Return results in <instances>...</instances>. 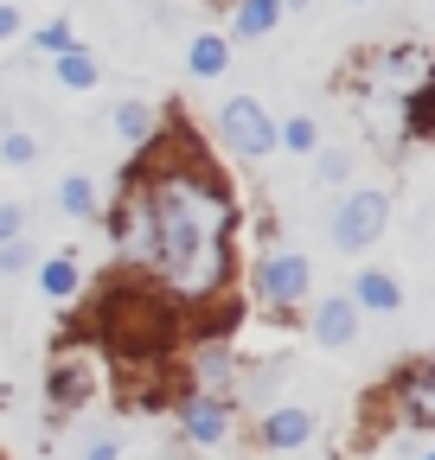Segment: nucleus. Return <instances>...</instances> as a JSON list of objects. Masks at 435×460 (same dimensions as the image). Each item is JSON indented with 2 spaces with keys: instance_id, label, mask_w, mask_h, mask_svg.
I'll return each instance as SVG.
<instances>
[{
  "instance_id": "nucleus-1",
  "label": "nucleus",
  "mask_w": 435,
  "mask_h": 460,
  "mask_svg": "<svg viewBox=\"0 0 435 460\" xmlns=\"http://www.w3.org/2000/svg\"><path fill=\"white\" fill-rule=\"evenodd\" d=\"M147 160L135 166V180L147 192L154 217V250L147 275L160 281L167 301H211L231 281V230H237V192L225 186V172L205 160V147L180 128L167 141H141Z\"/></svg>"
},
{
  "instance_id": "nucleus-2",
  "label": "nucleus",
  "mask_w": 435,
  "mask_h": 460,
  "mask_svg": "<svg viewBox=\"0 0 435 460\" xmlns=\"http://www.w3.org/2000/svg\"><path fill=\"white\" fill-rule=\"evenodd\" d=\"M173 307L180 301L154 295V288H116V295H102L96 326H102L109 352H116L122 365H154L173 345V332H180V314Z\"/></svg>"
},
{
  "instance_id": "nucleus-3",
  "label": "nucleus",
  "mask_w": 435,
  "mask_h": 460,
  "mask_svg": "<svg viewBox=\"0 0 435 460\" xmlns=\"http://www.w3.org/2000/svg\"><path fill=\"white\" fill-rule=\"evenodd\" d=\"M218 141H225L237 160H269L276 154V115H269L256 96H225L218 102Z\"/></svg>"
},
{
  "instance_id": "nucleus-4",
  "label": "nucleus",
  "mask_w": 435,
  "mask_h": 460,
  "mask_svg": "<svg viewBox=\"0 0 435 460\" xmlns=\"http://www.w3.org/2000/svg\"><path fill=\"white\" fill-rule=\"evenodd\" d=\"M359 77L385 96V102H397V96H410V90H422L429 84V51L422 45H391V51H365V65H359Z\"/></svg>"
},
{
  "instance_id": "nucleus-5",
  "label": "nucleus",
  "mask_w": 435,
  "mask_h": 460,
  "mask_svg": "<svg viewBox=\"0 0 435 460\" xmlns=\"http://www.w3.org/2000/svg\"><path fill=\"white\" fill-rule=\"evenodd\" d=\"M385 230H391V199L385 192H352L333 211V250L359 256V250H371L377 237H385Z\"/></svg>"
},
{
  "instance_id": "nucleus-6",
  "label": "nucleus",
  "mask_w": 435,
  "mask_h": 460,
  "mask_svg": "<svg viewBox=\"0 0 435 460\" xmlns=\"http://www.w3.org/2000/svg\"><path fill=\"white\" fill-rule=\"evenodd\" d=\"M109 230H116V250H122L135 269H147V250H154V217H147V192H141L135 172L122 180V199H116V217H109Z\"/></svg>"
},
{
  "instance_id": "nucleus-7",
  "label": "nucleus",
  "mask_w": 435,
  "mask_h": 460,
  "mask_svg": "<svg viewBox=\"0 0 435 460\" xmlns=\"http://www.w3.org/2000/svg\"><path fill=\"white\" fill-rule=\"evenodd\" d=\"M256 295H262V307H295V301H307V256L269 250V256L256 262Z\"/></svg>"
},
{
  "instance_id": "nucleus-8",
  "label": "nucleus",
  "mask_w": 435,
  "mask_h": 460,
  "mask_svg": "<svg viewBox=\"0 0 435 460\" xmlns=\"http://www.w3.org/2000/svg\"><path fill=\"white\" fill-rule=\"evenodd\" d=\"M180 429H186V441H199V447L231 441V402H218L211 390H186V396H180Z\"/></svg>"
},
{
  "instance_id": "nucleus-9",
  "label": "nucleus",
  "mask_w": 435,
  "mask_h": 460,
  "mask_svg": "<svg viewBox=\"0 0 435 460\" xmlns=\"http://www.w3.org/2000/svg\"><path fill=\"white\" fill-rule=\"evenodd\" d=\"M397 416H404L410 429H429V422H435V371H429V365H410V371L397 377Z\"/></svg>"
},
{
  "instance_id": "nucleus-10",
  "label": "nucleus",
  "mask_w": 435,
  "mask_h": 460,
  "mask_svg": "<svg viewBox=\"0 0 435 460\" xmlns=\"http://www.w3.org/2000/svg\"><path fill=\"white\" fill-rule=\"evenodd\" d=\"M282 13H289L282 0H231V39H237V45H250V39H269Z\"/></svg>"
},
{
  "instance_id": "nucleus-11",
  "label": "nucleus",
  "mask_w": 435,
  "mask_h": 460,
  "mask_svg": "<svg viewBox=\"0 0 435 460\" xmlns=\"http://www.w3.org/2000/svg\"><path fill=\"white\" fill-rule=\"evenodd\" d=\"M314 339H320V345H352V339H359V307H352V295L320 301V314H314Z\"/></svg>"
},
{
  "instance_id": "nucleus-12",
  "label": "nucleus",
  "mask_w": 435,
  "mask_h": 460,
  "mask_svg": "<svg viewBox=\"0 0 435 460\" xmlns=\"http://www.w3.org/2000/svg\"><path fill=\"white\" fill-rule=\"evenodd\" d=\"M39 288H45V301H77V295H84V262H77L71 250L45 256V262H39Z\"/></svg>"
},
{
  "instance_id": "nucleus-13",
  "label": "nucleus",
  "mask_w": 435,
  "mask_h": 460,
  "mask_svg": "<svg viewBox=\"0 0 435 460\" xmlns=\"http://www.w3.org/2000/svg\"><path fill=\"white\" fill-rule=\"evenodd\" d=\"M352 307H359V314H397V307H404V288H397L385 269H365V275L352 281Z\"/></svg>"
},
{
  "instance_id": "nucleus-14",
  "label": "nucleus",
  "mask_w": 435,
  "mask_h": 460,
  "mask_svg": "<svg viewBox=\"0 0 435 460\" xmlns=\"http://www.w3.org/2000/svg\"><path fill=\"white\" fill-rule=\"evenodd\" d=\"M84 396H90V371L77 365V358H58L51 365V410H84Z\"/></svg>"
},
{
  "instance_id": "nucleus-15",
  "label": "nucleus",
  "mask_w": 435,
  "mask_h": 460,
  "mask_svg": "<svg viewBox=\"0 0 435 460\" xmlns=\"http://www.w3.org/2000/svg\"><path fill=\"white\" fill-rule=\"evenodd\" d=\"M51 71H58V84L65 90H96V77H102V65H96V58L71 39L65 51H51Z\"/></svg>"
},
{
  "instance_id": "nucleus-16",
  "label": "nucleus",
  "mask_w": 435,
  "mask_h": 460,
  "mask_svg": "<svg viewBox=\"0 0 435 460\" xmlns=\"http://www.w3.org/2000/svg\"><path fill=\"white\" fill-rule=\"evenodd\" d=\"M225 65H231V39L225 32H199L186 45V71L192 77H225Z\"/></svg>"
},
{
  "instance_id": "nucleus-17",
  "label": "nucleus",
  "mask_w": 435,
  "mask_h": 460,
  "mask_svg": "<svg viewBox=\"0 0 435 460\" xmlns=\"http://www.w3.org/2000/svg\"><path fill=\"white\" fill-rule=\"evenodd\" d=\"M307 435H314V416L307 410H269L262 416V441L269 447H301Z\"/></svg>"
},
{
  "instance_id": "nucleus-18",
  "label": "nucleus",
  "mask_w": 435,
  "mask_h": 460,
  "mask_svg": "<svg viewBox=\"0 0 435 460\" xmlns=\"http://www.w3.org/2000/svg\"><path fill=\"white\" fill-rule=\"evenodd\" d=\"M109 128H116L129 147H141V141H154V109H147V102H116Z\"/></svg>"
},
{
  "instance_id": "nucleus-19",
  "label": "nucleus",
  "mask_w": 435,
  "mask_h": 460,
  "mask_svg": "<svg viewBox=\"0 0 435 460\" xmlns=\"http://www.w3.org/2000/svg\"><path fill=\"white\" fill-rule=\"evenodd\" d=\"M397 102H404V141H429V128H435V96H429V84L410 90V96H397Z\"/></svg>"
},
{
  "instance_id": "nucleus-20",
  "label": "nucleus",
  "mask_w": 435,
  "mask_h": 460,
  "mask_svg": "<svg viewBox=\"0 0 435 460\" xmlns=\"http://www.w3.org/2000/svg\"><path fill=\"white\" fill-rule=\"evenodd\" d=\"M58 211H65V217H96V180L65 172V180H58Z\"/></svg>"
},
{
  "instance_id": "nucleus-21",
  "label": "nucleus",
  "mask_w": 435,
  "mask_h": 460,
  "mask_svg": "<svg viewBox=\"0 0 435 460\" xmlns=\"http://www.w3.org/2000/svg\"><path fill=\"white\" fill-rule=\"evenodd\" d=\"M276 147L314 154V147H320V122H314V115H289V122H276Z\"/></svg>"
},
{
  "instance_id": "nucleus-22",
  "label": "nucleus",
  "mask_w": 435,
  "mask_h": 460,
  "mask_svg": "<svg viewBox=\"0 0 435 460\" xmlns=\"http://www.w3.org/2000/svg\"><path fill=\"white\" fill-rule=\"evenodd\" d=\"M231 371H237V358L225 352V345H205V352H199V384H205V390H218Z\"/></svg>"
},
{
  "instance_id": "nucleus-23",
  "label": "nucleus",
  "mask_w": 435,
  "mask_h": 460,
  "mask_svg": "<svg viewBox=\"0 0 435 460\" xmlns=\"http://www.w3.org/2000/svg\"><path fill=\"white\" fill-rule=\"evenodd\" d=\"M39 160V141L26 135V128H7L0 135V166H32Z\"/></svg>"
},
{
  "instance_id": "nucleus-24",
  "label": "nucleus",
  "mask_w": 435,
  "mask_h": 460,
  "mask_svg": "<svg viewBox=\"0 0 435 460\" xmlns=\"http://www.w3.org/2000/svg\"><path fill=\"white\" fill-rule=\"evenodd\" d=\"M314 172L326 186H340V180H352V154H340V147H314Z\"/></svg>"
},
{
  "instance_id": "nucleus-25",
  "label": "nucleus",
  "mask_w": 435,
  "mask_h": 460,
  "mask_svg": "<svg viewBox=\"0 0 435 460\" xmlns=\"http://www.w3.org/2000/svg\"><path fill=\"white\" fill-rule=\"evenodd\" d=\"M32 45H39V51H65V45H71V26H65V20H45V26L32 32Z\"/></svg>"
},
{
  "instance_id": "nucleus-26",
  "label": "nucleus",
  "mask_w": 435,
  "mask_h": 460,
  "mask_svg": "<svg viewBox=\"0 0 435 460\" xmlns=\"http://www.w3.org/2000/svg\"><path fill=\"white\" fill-rule=\"evenodd\" d=\"M26 237V205H0V243Z\"/></svg>"
},
{
  "instance_id": "nucleus-27",
  "label": "nucleus",
  "mask_w": 435,
  "mask_h": 460,
  "mask_svg": "<svg viewBox=\"0 0 435 460\" xmlns=\"http://www.w3.org/2000/svg\"><path fill=\"white\" fill-rule=\"evenodd\" d=\"M26 269V243L13 237V243H0V275H20Z\"/></svg>"
},
{
  "instance_id": "nucleus-28",
  "label": "nucleus",
  "mask_w": 435,
  "mask_h": 460,
  "mask_svg": "<svg viewBox=\"0 0 435 460\" xmlns=\"http://www.w3.org/2000/svg\"><path fill=\"white\" fill-rule=\"evenodd\" d=\"M84 460H116V435H90L84 441Z\"/></svg>"
},
{
  "instance_id": "nucleus-29",
  "label": "nucleus",
  "mask_w": 435,
  "mask_h": 460,
  "mask_svg": "<svg viewBox=\"0 0 435 460\" xmlns=\"http://www.w3.org/2000/svg\"><path fill=\"white\" fill-rule=\"evenodd\" d=\"M20 26H26V20H20V7H7V0H0V45L20 39Z\"/></svg>"
},
{
  "instance_id": "nucleus-30",
  "label": "nucleus",
  "mask_w": 435,
  "mask_h": 460,
  "mask_svg": "<svg viewBox=\"0 0 435 460\" xmlns=\"http://www.w3.org/2000/svg\"><path fill=\"white\" fill-rule=\"evenodd\" d=\"M352 7H371V0H352Z\"/></svg>"
}]
</instances>
